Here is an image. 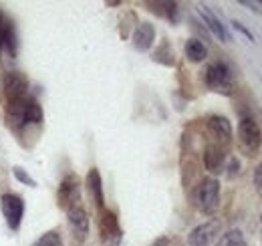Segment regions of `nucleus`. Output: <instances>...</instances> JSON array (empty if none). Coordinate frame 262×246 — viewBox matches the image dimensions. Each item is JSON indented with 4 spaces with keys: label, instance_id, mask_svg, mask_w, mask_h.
<instances>
[{
    "label": "nucleus",
    "instance_id": "nucleus-1",
    "mask_svg": "<svg viewBox=\"0 0 262 246\" xmlns=\"http://www.w3.org/2000/svg\"><path fill=\"white\" fill-rule=\"evenodd\" d=\"M204 83L210 91L220 93V95H232L236 89L234 83V73L228 63L214 61L204 69Z\"/></svg>",
    "mask_w": 262,
    "mask_h": 246
},
{
    "label": "nucleus",
    "instance_id": "nucleus-2",
    "mask_svg": "<svg viewBox=\"0 0 262 246\" xmlns=\"http://www.w3.org/2000/svg\"><path fill=\"white\" fill-rule=\"evenodd\" d=\"M238 150L248 157H254L262 146V131L252 117H242L238 123Z\"/></svg>",
    "mask_w": 262,
    "mask_h": 246
},
{
    "label": "nucleus",
    "instance_id": "nucleus-3",
    "mask_svg": "<svg viewBox=\"0 0 262 246\" xmlns=\"http://www.w3.org/2000/svg\"><path fill=\"white\" fill-rule=\"evenodd\" d=\"M194 200L202 214H214L220 206V182L216 178H204L196 186Z\"/></svg>",
    "mask_w": 262,
    "mask_h": 246
},
{
    "label": "nucleus",
    "instance_id": "nucleus-4",
    "mask_svg": "<svg viewBox=\"0 0 262 246\" xmlns=\"http://www.w3.org/2000/svg\"><path fill=\"white\" fill-rule=\"evenodd\" d=\"M206 135L210 144H216L224 150L230 152L232 146V125H230L228 117L224 115H210L206 119Z\"/></svg>",
    "mask_w": 262,
    "mask_h": 246
},
{
    "label": "nucleus",
    "instance_id": "nucleus-5",
    "mask_svg": "<svg viewBox=\"0 0 262 246\" xmlns=\"http://www.w3.org/2000/svg\"><path fill=\"white\" fill-rule=\"evenodd\" d=\"M2 89L8 103H18L29 97V79L20 71H8L2 77Z\"/></svg>",
    "mask_w": 262,
    "mask_h": 246
},
{
    "label": "nucleus",
    "instance_id": "nucleus-6",
    "mask_svg": "<svg viewBox=\"0 0 262 246\" xmlns=\"http://www.w3.org/2000/svg\"><path fill=\"white\" fill-rule=\"evenodd\" d=\"M0 210L2 216L8 224V228L12 232H16L23 224V216H25V200L18 194H2L0 198Z\"/></svg>",
    "mask_w": 262,
    "mask_h": 246
},
{
    "label": "nucleus",
    "instance_id": "nucleus-7",
    "mask_svg": "<svg viewBox=\"0 0 262 246\" xmlns=\"http://www.w3.org/2000/svg\"><path fill=\"white\" fill-rule=\"evenodd\" d=\"M99 234H101V240L109 246H117L123 238V232H121V226H119V220L115 212L103 208L99 210Z\"/></svg>",
    "mask_w": 262,
    "mask_h": 246
},
{
    "label": "nucleus",
    "instance_id": "nucleus-8",
    "mask_svg": "<svg viewBox=\"0 0 262 246\" xmlns=\"http://www.w3.org/2000/svg\"><path fill=\"white\" fill-rule=\"evenodd\" d=\"M57 202L63 210H69L81 202V182L75 174H67L57 190Z\"/></svg>",
    "mask_w": 262,
    "mask_h": 246
},
{
    "label": "nucleus",
    "instance_id": "nucleus-9",
    "mask_svg": "<svg viewBox=\"0 0 262 246\" xmlns=\"http://www.w3.org/2000/svg\"><path fill=\"white\" fill-rule=\"evenodd\" d=\"M220 230H222V222H220L218 218H210V220L202 222L200 226H196V228L190 232V236H188V244L190 246H210L214 240H216V236L220 234Z\"/></svg>",
    "mask_w": 262,
    "mask_h": 246
},
{
    "label": "nucleus",
    "instance_id": "nucleus-10",
    "mask_svg": "<svg viewBox=\"0 0 262 246\" xmlns=\"http://www.w3.org/2000/svg\"><path fill=\"white\" fill-rule=\"evenodd\" d=\"M226 159H228V150H224V148H220L216 144L206 141V148H204V168L210 174H222L224 168H226Z\"/></svg>",
    "mask_w": 262,
    "mask_h": 246
},
{
    "label": "nucleus",
    "instance_id": "nucleus-11",
    "mask_svg": "<svg viewBox=\"0 0 262 246\" xmlns=\"http://www.w3.org/2000/svg\"><path fill=\"white\" fill-rule=\"evenodd\" d=\"M198 12H200V16H202L204 25L208 27V31L212 32L218 40H222V43H230V40H232L228 29L222 25V20L214 14V10H212L210 6H206V4H198Z\"/></svg>",
    "mask_w": 262,
    "mask_h": 246
},
{
    "label": "nucleus",
    "instance_id": "nucleus-12",
    "mask_svg": "<svg viewBox=\"0 0 262 246\" xmlns=\"http://www.w3.org/2000/svg\"><path fill=\"white\" fill-rule=\"evenodd\" d=\"M67 218H69L71 230L75 232V238L83 242L89 234V214H87V210L81 204H77V206L67 210Z\"/></svg>",
    "mask_w": 262,
    "mask_h": 246
},
{
    "label": "nucleus",
    "instance_id": "nucleus-13",
    "mask_svg": "<svg viewBox=\"0 0 262 246\" xmlns=\"http://www.w3.org/2000/svg\"><path fill=\"white\" fill-rule=\"evenodd\" d=\"M154 40H156V27L147 20L137 23V27L133 29V40H131L133 49L139 53H147L154 47Z\"/></svg>",
    "mask_w": 262,
    "mask_h": 246
},
{
    "label": "nucleus",
    "instance_id": "nucleus-14",
    "mask_svg": "<svg viewBox=\"0 0 262 246\" xmlns=\"http://www.w3.org/2000/svg\"><path fill=\"white\" fill-rule=\"evenodd\" d=\"M85 186H87V192L93 200V204L97 206V210L105 208V196H103V182H101V174H99L97 168H91L87 178H85Z\"/></svg>",
    "mask_w": 262,
    "mask_h": 246
},
{
    "label": "nucleus",
    "instance_id": "nucleus-15",
    "mask_svg": "<svg viewBox=\"0 0 262 246\" xmlns=\"http://www.w3.org/2000/svg\"><path fill=\"white\" fill-rule=\"evenodd\" d=\"M145 6L151 12H156L158 16L169 20L171 25L180 23V6H178V2H167V0H164V2H145Z\"/></svg>",
    "mask_w": 262,
    "mask_h": 246
},
{
    "label": "nucleus",
    "instance_id": "nucleus-16",
    "mask_svg": "<svg viewBox=\"0 0 262 246\" xmlns=\"http://www.w3.org/2000/svg\"><path fill=\"white\" fill-rule=\"evenodd\" d=\"M2 49L8 51V55L14 59L18 55V36H16V29L12 25V20H4V27H2Z\"/></svg>",
    "mask_w": 262,
    "mask_h": 246
},
{
    "label": "nucleus",
    "instance_id": "nucleus-17",
    "mask_svg": "<svg viewBox=\"0 0 262 246\" xmlns=\"http://www.w3.org/2000/svg\"><path fill=\"white\" fill-rule=\"evenodd\" d=\"M42 121H45V113H42L40 103L36 101V97L29 95L27 105H25V125H40Z\"/></svg>",
    "mask_w": 262,
    "mask_h": 246
},
{
    "label": "nucleus",
    "instance_id": "nucleus-18",
    "mask_svg": "<svg viewBox=\"0 0 262 246\" xmlns=\"http://www.w3.org/2000/svg\"><path fill=\"white\" fill-rule=\"evenodd\" d=\"M184 51H186V59L190 63H202L208 59V49H206V45H204L200 38H190V40H186Z\"/></svg>",
    "mask_w": 262,
    "mask_h": 246
},
{
    "label": "nucleus",
    "instance_id": "nucleus-19",
    "mask_svg": "<svg viewBox=\"0 0 262 246\" xmlns=\"http://www.w3.org/2000/svg\"><path fill=\"white\" fill-rule=\"evenodd\" d=\"M151 59L160 63V65H164V67H173L176 65V53H173V49L167 40H162V45L151 53Z\"/></svg>",
    "mask_w": 262,
    "mask_h": 246
},
{
    "label": "nucleus",
    "instance_id": "nucleus-20",
    "mask_svg": "<svg viewBox=\"0 0 262 246\" xmlns=\"http://www.w3.org/2000/svg\"><path fill=\"white\" fill-rule=\"evenodd\" d=\"M216 246H246V238H244V232L240 228H232L228 232H224L218 240Z\"/></svg>",
    "mask_w": 262,
    "mask_h": 246
},
{
    "label": "nucleus",
    "instance_id": "nucleus-21",
    "mask_svg": "<svg viewBox=\"0 0 262 246\" xmlns=\"http://www.w3.org/2000/svg\"><path fill=\"white\" fill-rule=\"evenodd\" d=\"M33 246H65V242H63V238H61V234L57 230H49V232L40 234L34 240Z\"/></svg>",
    "mask_w": 262,
    "mask_h": 246
},
{
    "label": "nucleus",
    "instance_id": "nucleus-22",
    "mask_svg": "<svg viewBox=\"0 0 262 246\" xmlns=\"http://www.w3.org/2000/svg\"><path fill=\"white\" fill-rule=\"evenodd\" d=\"M12 174H14L16 182L29 186V188H36V182H34V178H31V174H29L27 170H23L20 166H14V168H12Z\"/></svg>",
    "mask_w": 262,
    "mask_h": 246
},
{
    "label": "nucleus",
    "instance_id": "nucleus-23",
    "mask_svg": "<svg viewBox=\"0 0 262 246\" xmlns=\"http://www.w3.org/2000/svg\"><path fill=\"white\" fill-rule=\"evenodd\" d=\"M224 170H228V178H234L238 172H240V161L236 159V157H230L228 159V166L224 168Z\"/></svg>",
    "mask_w": 262,
    "mask_h": 246
},
{
    "label": "nucleus",
    "instance_id": "nucleus-24",
    "mask_svg": "<svg viewBox=\"0 0 262 246\" xmlns=\"http://www.w3.org/2000/svg\"><path fill=\"white\" fill-rule=\"evenodd\" d=\"M254 188H256V194L262 196V161L256 166V170H254Z\"/></svg>",
    "mask_w": 262,
    "mask_h": 246
},
{
    "label": "nucleus",
    "instance_id": "nucleus-25",
    "mask_svg": "<svg viewBox=\"0 0 262 246\" xmlns=\"http://www.w3.org/2000/svg\"><path fill=\"white\" fill-rule=\"evenodd\" d=\"M232 27H234V29H236V31H238V32H242V34H244V36H246L248 40H254V36H252V32L248 31V29H246V27H244L242 23H238V20H232Z\"/></svg>",
    "mask_w": 262,
    "mask_h": 246
},
{
    "label": "nucleus",
    "instance_id": "nucleus-26",
    "mask_svg": "<svg viewBox=\"0 0 262 246\" xmlns=\"http://www.w3.org/2000/svg\"><path fill=\"white\" fill-rule=\"evenodd\" d=\"M151 246H169V238H160V240H156Z\"/></svg>",
    "mask_w": 262,
    "mask_h": 246
},
{
    "label": "nucleus",
    "instance_id": "nucleus-27",
    "mask_svg": "<svg viewBox=\"0 0 262 246\" xmlns=\"http://www.w3.org/2000/svg\"><path fill=\"white\" fill-rule=\"evenodd\" d=\"M121 4V0H107L105 2V6H119Z\"/></svg>",
    "mask_w": 262,
    "mask_h": 246
},
{
    "label": "nucleus",
    "instance_id": "nucleus-28",
    "mask_svg": "<svg viewBox=\"0 0 262 246\" xmlns=\"http://www.w3.org/2000/svg\"><path fill=\"white\" fill-rule=\"evenodd\" d=\"M260 224H262V216H260Z\"/></svg>",
    "mask_w": 262,
    "mask_h": 246
}]
</instances>
